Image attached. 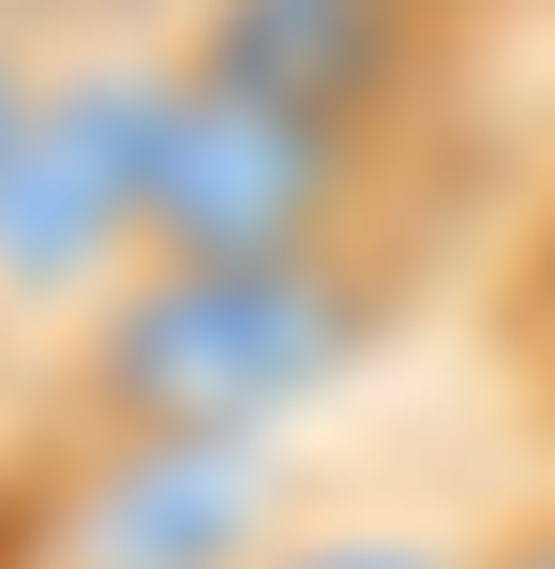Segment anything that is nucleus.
<instances>
[{
  "label": "nucleus",
  "instance_id": "0eeeda50",
  "mask_svg": "<svg viewBox=\"0 0 555 569\" xmlns=\"http://www.w3.org/2000/svg\"><path fill=\"white\" fill-rule=\"evenodd\" d=\"M466 569H555V495H526V510H496Z\"/></svg>",
  "mask_w": 555,
  "mask_h": 569
},
{
  "label": "nucleus",
  "instance_id": "f257e3e1",
  "mask_svg": "<svg viewBox=\"0 0 555 569\" xmlns=\"http://www.w3.org/2000/svg\"><path fill=\"white\" fill-rule=\"evenodd\" d=\"M406 300L420 256H136L46 360L0 375V465L330 420L406 345Z\"/></svg>",
  "mask_w": 555,
  "mask_h": 569
},
{
  "label": "nucleus",
  "instance_id": "f03ea898",
  "mask_svg": "<svg viewBox=\"0 0 555 569\" xmlns=\"http://www.w3.org/2000/svg\"><path fill=\"white\" fill-rule=\"evenodd\" d=\"M150 256H436V150L286 106L166 46L150 120Z\"/></svg>",
  "mask_w": 555,
  "mask_h": 569
},
{
  "label": "nucleus",
  "instance_id": "1a4fd4ad",
  "mask_svg": "<svg viewBox=\"0 0 555 569\" xmlns=\"http://www.w3.org/2000/svg\"><path fill=\"white\" fill-rule=\"evenodd\" d=\"M436 16H450V30H480V46H496V30H511V16H541V0H436Z\"/></svg>",
  "mask_w": 555,
  "mask_h": 569
},
{
  "label": "nucleus",
  "instance_id": "423d86ee",
  "mask_svg": "<svg viewBox=\"0 0 555 569\" xmlns=\"http://www.w3.org/2000/svg\"><path fill=\"white\" fill-rule=\"evenodd\" d=\"M466 555H480V525H450V510H360V495H316L256 569H466Z\"/></svg>",
  "mask_w": 555,
  "mask_h": 569
},
{
  "label": "nucleus",
  "instance_id": "9d476101",
  "mask_svg": "<svg viewBox=\"0 0 555 569\" xmlns=\"http://www.w3.org/2000/svg\"><path fill=\"white\" fill-rule=\"evenodd\" d=\"M0 16H46V0H0Z\"/></svg>",
  "mask_w": 555,
  "mask_h": 569
},
{
  "label": "nucleus",
  "instance_id": "39448f33",
  "mask_svg": "<svg viewBox=\"0 0 555 569\" xmlns=\"http://www.w3.org/2000/svg\"><path fill=\"white\" fill-rule=\"evenodd\" d=\"M180 60L210 76H256L286 106H330L360 136H406V150H450V106L480 90V30H450L436 0H196L180 16Z\"/></svg>",
  "mask_w": 555,
  "mask_h": 569
},
{
  "label": "nucleus",
  "instance_id": "20e7f679",
  "mask_svg": "<svg viewBox=\"0 0 555 569\" xmlns=\"http://www.w3.org/2000/svg\"><path fill=\"white\" fill-rule=\"evenodd\" d=\"M316 495H330L316 420L120 435V450H76V465H0L16 569H256Z\"/></svg>",
  "mask_w": 555,
  "mask_h": 569
},
{
  "label": "nucleus",
  "instance_id": "7ed1b4c3",
  "mask_svg": "<svg viewBox=\"0 0 555 569\" xmlns=\"http://www.w3.org/2000/svg\"><path fill=\"white\" fill-rule=\"evenodd\" d=\"M150 120H166V46H106V30L46 46L0 136V375L46 360L150 256Z\"/></svg>",
  "mask_w": 555,
  "mask_h": 569
},
{
  "label": "nucleus",
  "instance_id": "6e6552de",
  "mask_svg": "<svg viewBox=\"0 0 555 569\" xmlns=\"http://www.w3.org/2000/svg\"><path fill=\"white\" fill-rule=\"evenodd\" d=\"M30 76H46V30H30V16H0V136H16V106H30Z\"/></svg>",
  "mask_w": 555,
  "mask_h": 569
}]
</instances>
